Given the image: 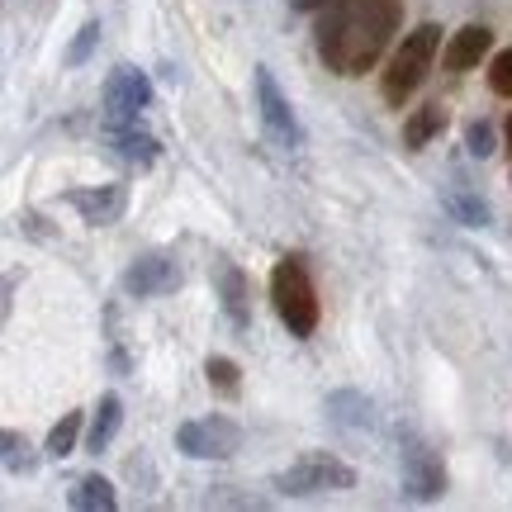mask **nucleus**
<instances>
[{
	"instance_id": "nucleus-1",
	"label": "nucleus",
	"mask_w": 512,
	"mask_h": 512,
	"mask_svg": "<svg viewBox=\"0 0 512 512\" xmlns=\"http://www.w3.org/2000/svg\"><path fill=\"white\" fill-rule=\"evenodd\" d=\"M403 0H332L318 15V57L337 76H366L394 43Z\"/></svg>"
},
{
	"instance_id": "nucleus-2",
	"label": "nucleus",
	"mask_w": 512,
	"mask_h": 512,
	"mask_svg": "<svg viewBox=\"0 0 512 512\" xmlns=\"http://www.w3.org/2000/svg\"><path fill=\"white\" fill-rule=\"evenodd\" d=\"M437 53H441V29L437 24H418V29L399 43V53L389 57V67H384V76H380L384 105L403 110V105L422 91V81H427V72H432Z\"/></svg>"
},
{
	"instance_id": "nucleus-3",
	"label": "nucleus",
	"mask_w": 512,
	"mask_h": 512,
	"mask_svg": "<svg viewBox=\"0 0 512 512\" xmlns=\"http://www.w3.org/2000/svg\"><path fill=\"white\" fill-rule=\"evenodd\" d=\"M271 304H275V318L290 328V337H313V328H318V290H313L304 256H280L275 261Z\"/></svg>"
},
{
	"instance_id": "nucleus-4",
	"label": "nucleus",
	"mask_w": 512,
	"mask_h": 512,
	"mask_svg": "<svg viewBox=\"0 0 512 512\" xmlns=\"http://www.w3.org/2000/svg\"><path fill=\"white\" fill-rule=\"evenodd\" d=\"M356 484V470L347 460H337L332 451H304L290 470L275 475V489L285 498H313V494H342Z\"/></svg>"
},
{
	"instance_id": "nucleus-5",
	"label": "nucleus",
	"mask_w": 512,
	"mask_h": 512,
	"mask_svg": "<svg viewBox=\"0 0 512 512\" xmlns=\"http://www.w3.org/2000/svg\"><path fill=\"white\" fill-rule=\"evenodd\" d=\"M399 470H403V494L413 498V503H432V498L446 494L441 456L418 432H399Z\"/></svg>"
},
{
	"instance_id": "nucleus-6",
	"label": "nucleus",
	"mask_w": 512,
	"mask_h": 512,
	"mask_svg": "<svg viewBox=\"0 0 512 512\" xmlns=\"http://www.w3.org/2000/svg\"><path fill=\"white\" fill-rule=\"evenodd\" d=\"M176 446H181L190 460H228L242 451V427L223 413H209V418H190L176 427Z\"/></svg>"
},
{
	"instance_id": "nucleus-7",
	"label": "nucleus",
	"mask_w": 512,
	"mask_h": 512,
	"mask_svg": "<svg viewBox=\"0 0 512 512\" xmlns=\"http://www.w3.org/2000/svg\"><path fill=\"white\" fill-rule=\"evenodd\" d=\"M256 81V110H261V124H266V133H271V143L280 147V152H294L299 147V119H294V105L285 100V91L275 86L271 67H256L252 72Z\"/></svg>"
},
{
	"instance_id": "nucleus-8",
	"label": "nucleus",
	"mask_w": 512,
	"mask_h": 512,
	"mask_svg": "<svg viewBox=\"0 0 512 512\" xmlns=\"http://www.w3.org/2000/svg\"><path fill=\"white\" fill-rule=\"evenodd\" d=\"M147 100H152L147 76L133 72V67H114L110 81H105V128L138 124V114L147 110Z\"/></svg>"
},
{
	"instance_id": "nucleus-9",
	"label": "nucleus",
	"mask_w": 512,
	"mask_h": 512,
	"mask_svg": "<svg viewBox=\"0 0 512 512\" xmlns=\"http://www.w3.org/2000/svg\"><path fill=\"white\" fill-rule=\"evenodd\" d=\"M176 285H181V266L162 252L138 256L124 271V290L133 294V299H157V294H171Z\"/></svg>"
},
{
	"instance_id": "nucleus-10",
	"label": "nucleus",
	"mask_w": 512,
	"mask_h": 512,
	"mask_svg": "<svg viewBox=\"0 0 512 512\" xmlns=\"http://www.w3.org/2000/svg\"><path fill=\"white\" fill-rule=\"evenodd\" d=\"M72 204H76V214L91 223V228H110V223L124 219L128 185H95V190H76Z\"/></svg>"
},
{
	"instance_id": "nucleus-11",
	"label": "nucleus",
	"mask_w": 512,
	"mask_h": 512,
	"mask_svg": "<svg viewBox=\"0 0 512 512\" xmlns=\"http://www.w3.org/2000/svg\"><path fill=\"white\" fill-rule=\"evenodd\" d=\"M494 48V34L484 29V24H465V29H456L451 34V43L441 48V67L446 72H470V67H479V57Z\"/></svg>"
},
{
	"instance_id": "nucleus-12",
	"label": "nucleus",
	"mask_w": 512,
	"mask_h": 512,
	"mask_svg": "<svg viewBox=\"0 0 512 512\" xmlns=\"http://www.w3.org/2000/svg\"><path fill=\"white\" fill-rule=\"evenodd\" d=\"M105 138H110V147H114V157H124L128 166H152L157 162V138L152 133H143L138 124H124V128H105Z\"/></svg>"
},
{
	"instance_id": "nucleus-13",
	"label": "nucleus",
	"mask_w": 512,
	"mask_h": 512,
	"mask_svg": "<svg viewBox=\"0 0 512 512\" xmlns=\"http://www.w3.org/2000/svg\"><path fill=\"white\" fill-rule=\"evenodd\" d=\"M214 280H219V299H223V313L233 318V328H252V309H247V280H242L238 266L219 261L214 266Z\"/></svg>"
},
{
	"instance_id": "nucleus-14",
	"label": "nucleus",
	"mask_w": 512,
	"mask_h": 512,
	"mask_svg": "<svg viewBox=\"0 0 512 512\" xmlns=\"http://www.w3.org/2000/svg\"><path fill=\"white\" fill-rule=\"evenodd\" d=\"M119 427H124V399H119V394H100L95 418H91V432H86V446H91L95 456H100V451H110V441L119 437Z\"/></svg>"
},
{
	"instance_id": "nucleus-15",
	"label": "nucleus",
	"mask_w": 512,
	"mask_h": 512,
	"mask_svg": "<svg viewBox=\"0 0 512 512\" xmlns=\"http://www.w3.org/2000/svg\"><path fill=\"white\" fill-rule=\"evenodd\" d=\"M76 512H114L119 508V494H114V484L105 475H81L72 484V494H67Z\"/></svg>"
},
{
	"instance_id": "nucleus-16",
	"label": "nucleus",
	"mask_w": 512,
	"mask_h": 512,
	"mask_svg": "<svg viewBox=\"0 0 512 512\" xmlns=\"http://www.w3.org/2000/svg\"><path fill=\"white\" fill-rule=\"evenodd\" d=\"M441 128H446V110H441V105H418V110L408 114V124H403V143H408V147H427Z\"/></svg>"
},
{
	"instance_id": "nucleus-17",
	"label": "nucleus",
	"mask_w": 512,
	"mask_h": 512,
	"mask_svg": "<svg viewBox=\"0 0 512 512\" xmlns=\"http://www.w3.org/2000/svg\"><path fill=\"white\" fill-rule=\"evenodd\" d=\"M204 375H209V389H214V394H223V399H238V389H242L238 361H228V356H209V361H204Z\"/></svg>"
},
{
	"instance_id": "nucleus-18",
	"label": "nucleus",
	"mask_w": 512,
	"mask_h": 512,
	"mask_svg": "<svg viewBox=\"0 0 512 512\" xmlns=\"http://www.w3.org/2000/svg\"><path fill=\"white\" fill-rule=\"evenodd\" d=\"M76 437H81V413H62V422L48 432V446H43V451L53 460H67L76 451Z\"/></svg>"
},
{
	"instance_id": "nucleus-19",
	"label": "nucleus",
	"mask_w": 512,
	"mask_h": 512,
	"mask_svg": "<svg viewBox=\"0 0 512 512\" xmlns=\"http://www.w3.org/2000/svg\"><path fill=\"white\" fill-rule=\"evenodd\" d=\"M0 446H5V475H19V470H29V441L19 437L15 427H5Z\"/></svg>"
},
{
	"instance_id": "nucleus-20",
	"label": "nucleus",
	"mask_w": 512,
	"mask_h": 512,
	"mask_svg": "<svg viewBox=\"0 0 512 512\" xmlns=\"http://www.w3.org/2000/svg\"><path fill=\"white\" fill-rule=\"evenodd\" d=\"M489 91L512 100V48H503V53L489 62Z\"/></svg>"
},
{
	"instance_id": "nucleus-21",
	"label": "nucleus",
	"mask_w": 512,
	"mask_h": 512,
	"mask_svg": "<svg viewBox=\"0 0 512 512\" xmlns=\"http://www.w3.org/2000/svg\"><path fill=\"white\" fill-rule=\"evenodd\" d=\"M465 147H470V157H494V124L475 119V124L465 128Z\"/></svg>"
},
{
	"instance_id": "nucleus-22",
	"label": "nucleus",
	"mask_w": 512,
	"mask_h": 512,
	"mask_svg": "<svg viewBox=\"0 0 512 512\" xmlns=\"http://www.w3.org/2000/svg\"><path fill=\"white\" fill-rule=\"evenodd\" d=\"M95 43H100V24L91 19V24H81V34H76V43L67 48V67H81V62L91 57Z\"/></svg>"
},
{
	"instance_id": "nucleus-23",
	"label": "nucleus",
	"mask_w": 512,
	"mask_h": 512,
	"mask_svg": "<svg viewBox=\"0 0 512 512\" xmlns=\"http://www.w3.org/2000/svg\"><path fill=\"white\" fill-rule=\"evenodd\" d=\"M204 508H261V503H256L252 494H209Z\"/></svg>"
},
{
	"instance_id": "nucleus-24",
	"label": "nucleus",
	"mask_w": 512,
	"mask_h": 512,
	"mask_svg": "<svg viewBox=\"0 0 512 512\" xmlns=\"http://www.w3.org/2000/svg\"><path fill=\"white\" fill-rule=\"evenodd\" d=\"M304 10H323V5H332V0H299Z\"/></svg>"
},
{
	"instance_id": "nucleus-25",
	"label": "nucleus",
	"mask_w": 512,
	"mask_h": 512,
	"mask_svg": "<svg viewBox=\"0 0 512 512\" xmlns=\"http://www.w3.org/2000/svg\"><path fill=\"white\" fill-rule=\"evenodd\" d=\"M508 147H512V114H508Z\"/></svg>"
}]
</instances>
